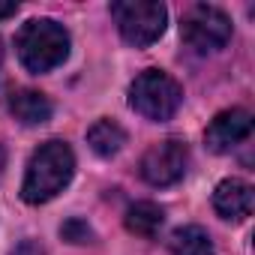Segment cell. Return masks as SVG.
<instances>
[{
    "label": "cell",
    "instance_id": "cell-7",
    "mask_svg": "<svg viewBox=\"0 0 255 255\" xmlns=\"http://www.w3.org/2000/svg\"><path fill=\"white\" fill-rule=\"evenodd\" d=\"M249 132H252V114L243 108H228L210 120L207 132H204V144L213 153H228L243 138H249Z\"/></svg>",
    "mask_w": 255,
    "mask_h": 255
},
{
    "label": "cell",
    "instance_id": "cell-16",
    "mask_svg": "<svg viewBox=\"0 0 255 255\" xmlns=\"http://www.w3.org/2000/svg\"><path fill=\"white\" fill-rule=\"evenodd\" d=\"M0 63H3V42H0Z\"/></svg>",
    "mask_w": 255,
    "mask_h": 255
},
{
    "label": "cell",
    "instance_id": "cell-13",
    "mask_svg": "<svg viewBox=\"0 0 255 255\" xmlns=\"http://www.w3.org/2000/svg\"><path fill=\"white\" fill-rule=\"evenodd\" d=\"M60 234H63V240H69V243H87V240L93 237V231H90L87 222H81V219H69V222L60 228Z\"/></svg>",
    "mask_w": 255,
    "mask_h": 255
},
{
    "label": "cell",
    "instance_id": "cell-1",
    "mask_svg": "<svg viewBox=\"0 0 255 255\" xmlns=\"http://www.w3.org/2000/svg\"><path fill=\"white\" fill-rule=\"evenodd\" d=\"M75 174V156L66 141H45L27 162V174L21 183V198L27 204L51 201Z\"/></svg>",
    "mask_w": 255,
    "mask_h": 255
},
{
    "label": "cell",
    "instance_id": "cell-11",
    "mask_svg": "<svg viewBox=\"0 0 255 255\" xmlns=\"http://www.w3.org/2000/svg\"><path fill=\"white\" fill-rule=\"evenodd\" d=\"M168 255H216L213 240L201 225H183L168 240Z\"/></svg>",
    "mask_w": 255,
    "mask_h": 255
},
{
    "label": "cell",
    "instance_id": "cell-12",
    "mask_svg": "<svg viewBox=\"0 0 255 255\" xmlns=\"http://www.w3.org/2000/svg\"><path fill=\"white\" fill-rule=\"evenodd\" d=\"M87 144L96 156H114L123 144H126V132L114 120H96L90 129H87Z\"/></svg>",
    "mask_w": 255,
    "mask_h": 255
},
{
    "label": "cell",
    "instance_id": "cell-8",
    "mask_svg": "<svg viewBox=\"0 0 255 255\" xmlns=\"http://www.w3.org/2000/svg\"><path fill=\"white\" fill-rule=\"evenodd\" d=\"M213 207L225 219H234V222L246 219L252 213V186L246 180H237V177L222 180L213 189Z\"/></svg>",
    "mask_w": 255,
    "mask_h": 255
},
{
    "label": "cell",
    "instance_id": "cell-10",
    "mask_svg": "<svg viewBox=\"0 0 255 255\" xmlns=\"http://www.w3.org/2000/svg\"><path fill=\"white\" fill-rule=\"evenodd\" d=\"M165 222V210L153 201H135L129 210H126V228H129L132 234L138 237H156L159 228Z\"/></svg>",
    "mask_w": 255,
    "mask_h": 255
},
{
    "label": "cell",
    "instance_id": "cell-5",
    "mask_svg": "<svg viewBox=\"0 0 255 255\" xmlns=\"http://www.w3.org/2000/svg\"><path fill=\"white\" fill-rule=\"evenodd\" d=\"M180 36L195 54H213L228 45L231 39V21L216 6H192L180 21Z\"/></svg>",
    "mask_w": 255,
    "mask_h": 255
},
{
    "label": "cell",
    "instance_id": "cell-4",
    "mask_svg": "<svg viewBox=\"0 0 255 255\" xmlns=\"http://www.w3.org/2000/svg\"><path fill=\"white\" fill-rule=\"evenodd\" d=\"M111 15L120 27V36L135 48L153 45L165 33L168 21L165 6L150 3V0H117V3H111Z\"/></svg>",
    "mask_w": 255,
    "mask_h": 255
},
{
    "label": "cell",
    "instance_id": "cell-6",
    "mask_svg": "<svg viewBox=\"0 0 255 255\" xmlns=\"http://www.w3.org/2000/svg\"><path fill=\"white\" fill-rule=\"evenodd\" d=\"M186 165H189L186 144L180 138H165L141 156L138 171L150 186H171L186 174Z\"/></svg>",
    "mask_w": 255,
    "mask_h": 255
},
{
    "label": "cell",
    "instance_id": "cell-9",
    "mask_svg": "<svg viewBox=\"0 0 255 255\" xmlns=\"http://www.w3.org/2000/svg\"><path fill=\"white\" fill-rule=\"evenodd\" d=\"M9 111L15 114V120H21L24 126H39L51 117V102L45 93L39 90H15L9 96Z\"/></svg>",
    "mask_w": 255,
    "mask_h": 255
},
{
    "label": "cell",
    "instance_id": "cell-14",
    "mask_svg": "<svg viewBox=\"0 0 255 255\" xmlns=\"http://www.w3.org/2000/svg\"><path fill=\"white\" fill-rule=\"evenodd\" d=\"M18 12V3H0V18H9Z\"/></svg>",
    "mask_w": 255,
    "mask_h": 255
},
{
    "label": "cell",
    "instance_id": "cell-15",
    "mask_svg": "<svg viewBox=\"0 0 255 255\" xmlns=\"http://www.w3.org/2000/svg\"><path fill=\"white\" fill-rule=\"evenodd\" d=\"M3 165H6V153H3V147H0V174H3Z\"/></svg>",
    "mask_w": 255,
    "mask_h": 255
},
{
    "label": "cell",
    "instance_id": "cell-2",
    "mask_svg": "<svg viewBox=\"0 0 255 255\" xmlns=\"http://www.w3.org/2000/svg\"><path fill=\"white\" fill-rule=\"evenodd\" d=\"M15 51L24 69L30 72H51L69 57V33L63 24L51 18L27 21L15 36Z\"/></svg>",
    "mask_w": 255,
    "mask_h": 255
},
{
    "label": "cell",
    "instance_id": "cell-3",
    "mask_svg": "<svg viewBox=\"0 0 255 255\" xmlns=\"http://www.w3.org/2000/svg\"><path fill=\"white\" fill-rule=\"evenodd\" d=\"M180 102H183L180 84L171 75H165L162 69H144L129 84V105L147 120H156V123L171 120Z\"/></svg>",
    "mask_w": 255,
    "mask_h": 255
}]
</instances>
